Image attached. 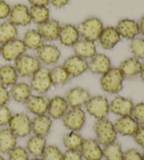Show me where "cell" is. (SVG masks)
<instances>
[{
	"label": "cell",
	"mask_w": 144,
	"mask_h": 160,
	"mask_svg": "<svg viewBox=\"0 0 144 160\" xmlns=\"http://www.w3.org/2000/svg\"><path fill=\"white\" fill-rule=\"evenodd\" d=\"M10 96L14 101L20 103H25L32 96L30 85L25 82H16L11 86L9 91Z\"/></svg>",
	"instance_id": "d4e9b609"
},
{
	"label": "cell",
	"mask_w": 144,
	"mask_h": 160,
	"mask_svg": "<svg viewBox=\"0 0 144 160\" xmlns=\"http://www.w3.org/2000/svg\"><path fill=\"white\" fill-rule=\"evenodd\" d=\"M8 154L7 160H29V153L23 147L16 145Z\"/></svg>",
	"instance_id": "f35d334b"
},
{
	"label": "cell",
	"mask_w": 144,
	"mask_h": 160,
	"mask_svg": "<svg viewBox=\"0 0 144 160\" xmlns=\"http://www.w3.org/2000/svg\"><path fill=\"white\" fill-rule=\"evenodd\" d=\"M130 49L135 58L137 59H144V39L135 38L131 39Z\"/></svg>",
	"instance_id": "74e56055"
},
{
	"label": "cell",
	"mask_w": 144,
	"mask_h": 160,
	"mask_svg": "<svg viewBox=\"0 0 144 160\" xmlns=\"http://www.w3.org/2000/svg\"><path fill=\"white\" fill-rule=\"evenodd\" d=\"M141 155H142V158H143V160H144V150L143 151V152H142V154H141Z\"/></svg>",
	"instance_id": "11a10c76"
},
{
	"label": "cell",
	"mask_w": 144,
	"mask_h": 160,
	"mask_svg": "<svg viewBox=\"0 0 144 160\" xmlns=\"http://www.w3.org/2000/svg\"><path fill=\"white\" fill-rule=\"evenodd\" d=\"M80 151L85 160H100L103 158V148L96 139H84Z\"/></svg>",
	"instance_id": "7c38bea8"
},
{
	"label": "cell",
	"mask_w": 144,
	"mask_h": 160,
	"mask_svg": "<svg viewBox=\"0 0 144 160\" xmlns=\"http://www.w3.org/2000/svg\"><path fill=\"white\" fill-rule=\"evenodd\" d=\"M89 91L82 87H73L69 89L65 93V98L69 107L81 108L86 104L90 98Z\"/></svg>",
	"instance_id": "4fadbf2b"
},
{
	"label": "cell",
	"mask_w": 144,
	"mask_h": 160,
	"mask_svg": "<svg viewBox=\"0 0 144 160\" xmlns=\"http://www.w3.org/2000/svg\"><path fill=\"white\" fill-rule=\"evenodd\" d=\"M88 61L86 59L75 54L65 60L63 66L70 78H76L88 70Z\"/></svg>",
	"instance_id": "30bf717a"
},
{
	"label": "cell",
	"mask_w": 144,
	"mask_h": 160,
	"mask_svg": "<svg viewBox=\"0 0 144 160\" xmlns=\"http://www.w3.org/2000/svg\"><path fill=\"white\" fill-rule=\"evenodd\" d=\"M37 31L46 41H54L59 38L60 25L59 22L54 19H49L43 23L38 25Z\"/></svg>",
	"instance_id": "44dd1931"
},
{
	"label": "cell",
	"mask_w": 144,
	"mask_h": 160,
	"mask_svg": "<svg viewBox=\"0 0 144 160\" xmlns=\"http://www.w3.org/2000/svg\"><path fill=\"white\" fill-rule=\"evenodd\" d=\"M80 150H67L63 154V160H82Z\"/></svg>",
	"instance_id": "7bdbcfd3"
},
{
	"label": "cell",
	"mask_w": 144,
	"mask_h": 160,
	"mask_svg": "<svg viewBox=\"0 0 144 160\" xmlns=\"http://www.w3.org/2000/svg\"><path fill=\"white\" fill-rule=\"evenodd\" d=\"M63 152L54 145H47L42 158L44 160H63Z\"/></svg>",
	"instance_id": "8d00e7d4"
},
{
	"label": "cell",
	"mask_w": 144,
	"mask_h": 160,
	"mask_svg": "<svg viewBox=\"0 0 144 160\" xmlns=\"http://www.w3.org/2000/svg\"><path fill=\"white\" fill-rule=\"evenodd\" d=\"M0 160H7V159H6L2 155H0Z\"/></svg>",
	"instance_id": "f5cc1de1"
},
{
	"label": "cell",
	"mask_w": 144,
	"mask_h": 160,
	"mask_svg": "<svg viewBox=\"0 0 144 160\" xmlns=\"http://www.w3.org/2000/svg\"><path fill=\"white\" fill-rule=\"evenodd\" d=\"M29 160H44L42 159V158H36V157H34L33 158H32V159H29Z\"/></svg>",
	"instance_id": "816d5d0a"
},
{
	"label": "cell",
	"mask_w": 144,
	"mask_h": 160,
	"mask_svg": "<svg viewBox=\"0 0 144 160\" xmlns=\"http://www.w3.org/2000/svg\"><path fill=\"white\" fill-rule=\"evenodd\" d=\"M18 76L14 65L6 64L0 66V82L7 87L16 84Z\"/></svg>",
	"instance_id": "f546056e"
},
{
	"label": "cell",
	"mask_w": 144,
	"mask_h": 160,
	"mask_svg": "<svg viewBox=\"0 0 144 160\" xmlns=\"http://www.w3.org/2000/svg\"><path fill=\"white\" fill-rule=\"evenodd\" d=\"M49 99L44 95L31 96L25 102V107L30 113L34 115H41L47 112Z\"/></svg>",
	"instance_id": "e0dca14e"
},
{
	"label": "cell",
	"mask_w": 144,
	"mask_h": 160,
	"mask_svg": "<svg viewBox=\"0 0 144 160\" xmlns=\"http://www.w3.org/2000/svg\"><path fill=\"white\" fill-rule=\"evenodd\" d=\"M8 17L9 21L16 26H27L32 22L28 7L22 4L14 5Z\"/></svg>",
	"instance_id": "5bb4252c"
},
{
	"label": "cell",
	"mask_w": 144,
	"mask_h": 160,
	"mask_svg": "<svg viewBox=\"0 0 144 160\" xmlns=\"http://www.w3.org/2000/svg\"><path fill=\"white\" fill-rule=\"evenodd\" d=\"M65 127L70 131H79L86 122L85 112L82 108H70L61 118Z\"/></svg>",
	"instance_id": "52a82bcc"
},
{
	"label": "cell",
	"mask_w": 144,
	"mask_h": 160,
	"mask_svg": "<svg viewBox=\"0 0 144 160\" xmlns=\"http://www.w3.org/2000/svg\"><path fill=\"white\" fill-rule=\"evenodd\" d=\"M77 28L72 24H65L60 27L59 39V42L65 47H73L80 39Z\"/></svg>",
	"instance_id": "cb8c5ba5"
},
{
	"label": "cell",
	"mask_w": 144,
	"mask_h": 160,
	"mask_svg": "<svg viewBox=\"0 0 144 160\" xmlns=\"http://www.w3.org/2000/svg\"><path fill=\"white\" fill-rule=\"evenodd\" d=\"M11 8L4 0H0V20H4L9 16Z\"/></svg>",
	"instance_id": "bcb514c9"
},
{
	"label": "cell",
	"mask_w": 144,
	"mask_h": 160,
	"mask_svg": "<svg viewBox=\"0 0 144 160\" xmlns=\"http://www.w3.org/2000/svg\"><path fill=\"white\" fill-rule=\"evenodd\" d=\"M43 40L44 39L37 30L30 29L25 32L23 42L26 48L37 51L43 44Z\"/></svg>",
	"instance_id": "4dcf8cb0"
},
{
	"label": "cell",
	"mask_w": 144,
	"mask_h": 160,
	"mask_svg": "<svg viewBox=\"0 0 144 160\" xmlns=\"http://www.w3.org/2000/svg\"><path fill=\"white\" fill-rule=\"evenodd\" d=\"M11 115L12 114L7 106L6 105L0 106V127L8 125Z\"/></svg>",
	"instance_id": "60d3db41"
},
{
	"label": "cell",
	"mask_w": 144,
	"mask_h": 160,
	"mask_svg": "<svg viewBox=\"0 0 144 160\" xmlns=\"http://www.w3.org/2000/svg\"><path fill=\"white\" fill-rule=\"evenodd\" d=\"M103 28V22L99 18L91 17L80 22L77 26V30L82 39L95 42L99 39Z\"/></svg>",
	"instance_id": "277c9868"
},
{
	"label": "cell",
	"mask_w": 144,
	"mask_h": 160,
	"mask_svg": "<svg viewBox=\"0 0 144 160\" xmlns=\"http://www.w3.org/2000/svg\"><path fill=\"white\" fill-rule=\"evenodd\" d=\"M30 85L32 90L39 94L43 95L47 93L53 85L50 77V70L47 68H40L31 77Z\"/></svg>",
	"instance_id": "ba28073f"
},
{
	"label": "cell",
	"mask_w": 144,
	"mask_h": 160,
	"mask_svg": "<svg viewBox=\"0 0 144 160\" xmlns=\"http://www.w3.org/2000/svg\"><path fill=\"white\" fill-rule=\"evenodd\" d=\"M18 29L15 25L8 21H4L0 24V43L4 44L17 38Z\"/></svg>",
	"instance_id": "1f68e13d"
},
{
	"label": "cell",
	"mask_w": 144,
	"mask_h": 160,
	"mask_svg": "<svg viewBox=\"0 0 144 160\" xmlns=\"http://www.w3.org/2000/svg\"><path fill=\"white\" fill-rule=\"evenodd\" d=\"M50 77L53 85L60 86L67 83L70 76L63 65H56L50 70Z\"/></svg>",
	"instance_id": "d590c367"
},
{
	"label": "cell",
	"mask_w": 144,
	"mask_h": 160,
	"mask_svg": "<svg viewBox=\"0 0 144 160\" xmlns=\"http://www.w3.org/2000/svg\"><path fill=\"white\" fill-rule=\"evenodd\" d=\"M139 75H140L141 79L144 82V62H143V63H141V65Z\"/></svg>",
	"instance_id": "f907efd6"
},
{
	"label": "cell",
	"mask_w": 144,
	"mask_h": 160,
	"mask_svg": "<svg viewBox=\"0 0 144 160\" xmlns=\"http://www.w3.org/2000/svg\"><path fill=\"white\" fill-rule=\"evenodd\" d=\"M52 127V119L47 114L36 115L31 119L32 132L37 136L46 137L49 133Z\"/></svg>",
	"instance_id": "d6986e66"
},
{
	"label": "cell",
	"mask_w": 144,
	"mask_h": 160,
	"mask_svg": "<svg viewBox=\"0 0 144 160\" xmlns=\"http://www.w3.org/2000/svg\"><path fill=\"white\" fill-rule=\"evenodd\" d=\"M32 6H39V7H47L49 3V0H28Z\"/></svg>",
	"instance_id": "c3c4849f"
},
{
	"label": "cell",
	"mask_w": 144,
	"mask_h": 160,
	"mask_svg": "<svg viewBox=\"0 0 144 160\" xmlns=\"http://www.w3.org/2000/svg\"><path fill=\"white\" fill-rule=\"evenodd\" d=\"M113 124L117 133L125 136H133L139 126L131 115L119 117Z\"/></svg>",
	"instance_id": "9a60e30c"
},
{
	"label": "cell",
	"mask_w": 144,
	"mask_h": 160,
	"mask_svg": "<svg viewBox=\"0 0 144 160\" xmlns=\"http://www.w3.org/2000/svg\"><path fill=\"white\" fill-rule=\"evenodd\" d=\"M96 141L103 146L115 142L117 133L114 124L107 118L96 119L94 124Z\"/></svg>",
	"instance_id": "6da1fadb"
},
{
	"label": "cell",
	"mask_w": 144,
	"mask_h": 160,
	"mask_svg": "<svg viewBox=\"0 0 144 160\" xmlns=\"http://www.w3.org/2000/svg\"><path fill=\"white\" fill-rule=\"evenodd\" d=\"M121 37L116 28L113 26L103 28L99 36V41L101 47L106 50H111L120 41Z\"/></svg>",
	"instance_id": "7402d4cb"
},
{
	"label": "cell",
	"mask_w": 144,
	"mask_h": 160,
	"mask_svg": "<svg viewBox=\"0 0 144 160\" xmlns=\"http://www.w3.org/2000/svg\"><path fill=\"white\" fill-rule=\"evenodd\" d=\"M14 67L18 75L27 78L33 76L41 68V62L37 56L24 53L14 61Z\"/></svg>",
	"instance_id": "5b68a950"
},
{
	"label": "cell",
	"mask_w": 144,
	"mask_h": 160,
	"mask_svg": "<svg viewBox=\"0 0 144 160\" xmlns=\"http://www.w3.org/2000/svg\"><path fill=\"white\" fill-rule=\"evenodd\" d=\"M139 25L140 32L141 33L142 35L144 37V16H142V18H141Z\"/></svg>",
	"instance_id": "681fc988"
},
{
	"label": "cell",
	"mask_w": 144,
	"mask_h": 160,
	"mask_svg": "<svg viewBox=\"0 0 144 160\" xmlns=\"http://www.w3.org/2000/svg\"><path fill=\"white\" fill-rule=\"evenodd\" d=\"M47 147V140L45 137L34 134L28 138L26 142V150L29 154L36 158L42 157Z\"/></svg>",
	"instance_id": "4316f807"
},
{
	"label": "cell",
	"mask_w": 144,
	"mask_h": 160,
	"mask_svg": "<svg viewBox=\"0 0 144 160\" xmlns=\"http://www.w3.org/2000/svg\"><path fill=\"white\" fill-rule=\"evenodd\" d=\"M60 51L56 45L43 44L37 50V57L39 61L47 65L56 64L60 57Z\"/></svg>",
	"instance_id": "8fae6325"
},
{
	"label": "cell",
	"mask_w": 144,
	"mask_h": 160,
	"mask_svg": "<svg viewBox=\"0 0 144 160\" xmlns=\"http://www.w3.org/2000/svg\"><path fill=\"white\" fill-rule=\"evenodd\" d=\"M10 92L7 86L0 82V106L6 105L10 99Z\"/></svg>",
	"instance_id": "ee69618b"
},
{
	"label": "cell",
	"mask_w": 144,
	"mask_h": 160,
	"mask_svg": "<svg viewBox=\"0 0 144 160\" xmlns=\"http://www.w3.org/2000/svg\"><path fill=\"white\" fill-rule=\"evenodd\" d=\"M26 47L23 40L14 39L2 45L1 56L7 61H15L20 56L24 54Z\"/></svg>",
	"instance_id": "9c48e42d"
},
{
	"label": "cell",
	"mask_w": 144,
	"mask_h": 160,
	"mask_svg": "<svg viewBox=\"0 0 144 160\" xmlns=\"http://www.w3.org/2000/svg\"><path fill=\"white\" fill-rule=\"evenodd\" d=\"M115 28L121 38L127 39H133L140 33L139 23L131 19L125 18L120 20L117 22Z\"/></svg>",
	"instance_id": "ffe728a7"
},
{
	"label": "cell",
	"mask_w": 144,
	"mask_h": 160,
	"mask_svg": "<svg viewBox=\"0 0 144 160\" xmlns=\"http://www.w3.org/2000/svg\"><path fill=\"white\" fill-rule=\"evenodd\" d=\"M75 55L85 59H90L96 53V46L94 42L85 39H79L73 45Z\"/></svg>",
	"instance_id": "484cf974"
},
{
	"label": "cell",
	"mask_w": 144,
	"mask_h": 160,
	"mask_svg": "<svg viewBox=\"0 0 144 160\" xmlns=\"http://www.w3.org/2000/svg\"><path fill=\"white\" fill-rule=\"evenodd\" d=\"M141 63L139 60L134 58H129L121 62L118 68L125 78L130 79L139 74Z\"/></svg>",
	"instance_id": "f1b7e54d"
},
{
	"label": "cell",
	"mask_w": 144,
	"mask_h": 160,
	"mask_svg": "<svg viewBox=\"0 0 144 160\" xmlns=\"http://www.w3.org/2000/svg\"><path fill=\"white\" fill-rule=\"evenodd\" d=\"M125 79L118 68H111L107 72L103 74L100 79L102 89L109 93H117L122 89Z\"/></svg>",
	"instance_id": "7a4b0ae2"
},
{
	"label": "cell",
	"mask_w": 144,
	"mask_h": 160,
	"mask_svg": "<svg viewBox=\"0 0 144 160\" xmlns=\"http://www.w3.org/2000/svg\"><path fill=\"white\" fill-rule=\"evenodd\" d=\"M131 115L139 125L144 124V102L134 105Z\"/></svg>",
	"instance_id": "ab89813d"
},
{
	"label": "cell",
	"mask_w": 144,
	"mask_h": 160,
	"mask_svg": "<svg viewBox=\"0 0 144 160\" xmlns=\"http://www.w3.org/2000/svg\"><path fill=\"white\" fill-rule=\"evenodd\" d=\"M8 126L17 138H25L32 132L31 119L27 114L23 112L11 115Z\"/></svg>",
	"instance_id": "8992f818"
},
{
	"label": "cell",
	"mask_w": 144,
	"mask_h": 160,
	"mask_svg": "<svg viewBox=\"0 0 144 160\" xmlns=\"http://www.w3.org/2000/svg\"><path fill=\"white\" fill-rule=\"evenodd\" d=\"M133 136L135 142L141 147L144 148V124L139 126Z\"/></svg>",
	"instance_id": "f6af8a7d"
},
{
	"label": "cell",
	"mask_w": 144,
	"mask_h": 160,
	"mask_svg": "<svg viewBox=\"0 0 144 160\" xmlns=\"http://www.w3.org/2000/svg\"><path fill=\"white\" fill-rule=\"evenodd\" d=\"M109 106L110 112L120 117L131 115L134 104L129 98L118 96L112 99L109 103Z\"/></svg>",
	"instance_id": "ac0fdd59"
},
{
	"label": "cell",
	"mask_w": 144,
	"mask_h": 160,
	"mask_svg": "<svg viewBox=\"0 0 144 160\" xmlns=\"http://www.w3.org/2000/svg\"><path fill=\"white\" fill-rule=\"evenodd\" d=\"M2 44L0 43V56H1V50H2Z\"/></svg>",
	"instance_id": "db71d44e"
},
{
	"label": "cell",
	"mask_w": 144,
	"mask_h": 160,
	"mask_svg": "<svg viewBox=\"0 0 144 160\" xmlns=\"http://www.w3.org/2000/svg\"><path fill=\"white\" fill-rule=\"evenodd\" d=\"M110 102L104 96H90L85 105L86 111L96 119L105 118L110 112Z\"/></svg>",
	"instance_id": "3957f363"
},
{
	"label": "cell",
	"mask_w": 144,
	"mask_h": 160,
	"mask_svg": "<svg viewBox=\"0 0 144 160\" xmlns=\"http://www.w3.org/2000/svg\"><path fill=\"white\" fill-rule=\"evenodd\" d=\"M68 108L65 97L56 96L49 100L47 113L51 119H59L63 118Z\"/></svg>",
	"instance_id": "2e32d148"
},
{
	"label": "cell",
	"mask_w": 144,
	"mask_h": 160,
	"mask_svg": "<svg viewBox=\"0 0 144 160\" xmlns=\"http://www.w3.org/2000/svg\"><path fill=\"white\" fill-rule=\"evenodd\" d=\"M123 153L122 146L116 141L105 145L103 148V158L105 160H122Z\"/></svg>",
	"instance_id": "836d02e7"
},
{
	"label": "cell",
	"mask_w": 144,
	"mask_h": 160,
	"mask_svg": "<svg viewBox=\"0 0 144 160\" xmlns=\"http://www.w3.org/2000/svg\"><path fill=\"white\" fill-rule=\"evenodd\" d=\"M70 0H49L51 3L54 7L56 8H62L68 4Z\"/></svg>",
	"instance_id": "7dc6e473"
},
{
	"label": "cell",
	"mask_w": 144,
	"mask_h": 160,
	"mask_svg": "<svg viewBox=\"0 0 144 160\" xmlns=\"http://www.w3.org/2000/svg\"><path fill=\"white\" fill-rule=\"evenodd\" d=\"M84 138L78 131H70L63 136V144L67 150H80Z\"/></svg>",
	"instance_id": "d6a6232c"
},
{
	"label": "cell",
	"mask_w": 144,
	"mask_h": 160,
	"mask_svg": "<svg viewBox=\"0 0 144 160\" xmlns=\"http://www.w3.org/2000/svg\"><path fill=\"white\" fill-rule=\"evenodd\" d=\"M17 138V136L9 128H0V152H9L16 146Z\"/></svg>",
	"instance_id": "83f0119b"
},
{
	"label": "cell",
	"mask_w": 144,
	"mask_h": 160,
	"mask_svg": "<svg viewBox=\"0 0 144 160\" xmlns=\"http://www.w3.org/2000/svg\"><path fill=\"white\" fill-rule=\"evenodd\" d=\"M88 70L94 74L103 75L111 68V61L103 53H96L88 62Z\"/></svg>",
	"instance_id": "603a6c76"
},
{
	"label": "cell",
	"mask_w": 144,
	"mask_h": 160,
	"mask_svg": "<svg viewBox=\"0 0 144 160\" xmlns=\"http://www.w3.org/2000/svg\"><path fill=\"white\" fill-rule=\"evenodd\" d=\"M122 160H143V158L139 151L131 148L124 152Z\"/></svg>",
	"instance_id": "b9f144b4"
},
{
	"label": "cell",
	"mask_w": 144,
	"mask_h": 160,
	"mask_svg": "<svg viewBox=\"0 0 144 160\" xmlns=\"http://www.w3.org/2000/svg\"><path fill=\"white\" fill-rule=\"evenodd\" d=\"M29 11L31 21L37 25L42 24L49 19L50 11L47 7L31 6Z\"/></svg>",
	"instance_id": "e575fe53"
}]
</instances>
